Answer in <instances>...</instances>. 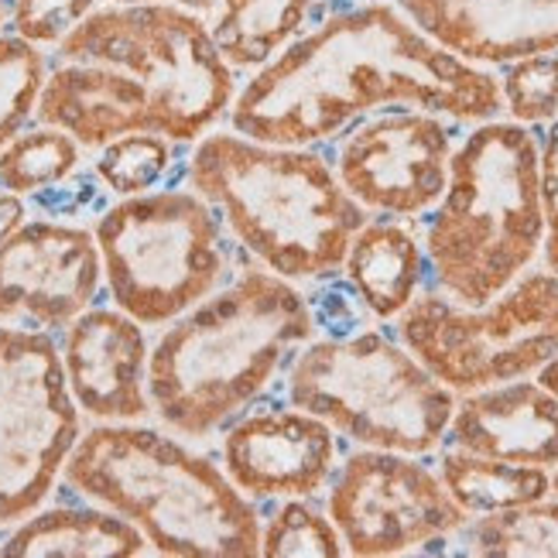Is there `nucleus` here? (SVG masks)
<instances>
[{
  "label": "nucleus",
  "mask_w": 558,
  "mask_h": 558,
  "mask_svg": "<svg viewBox=\"0 0 558 558\" xmlns=\"http://www.w3.org/2000/svg\"><path fill=\"white\" fill-rule=\"evenodd\" d=\"M148 538L100 504L89 507H38L17 521V527L0 542L4 558H131L141 555Z\"/></svg>",
  "instance_id": "obj_19"
},
{
  "label": "nucleus",
  "mask_w": 558,
  "mask_h": 558,
  "mask_svg": "<svg viewBox=\"0 0 558 558\" xmlns=\"http://www.w3.org/2000/svg\"><path fill=\"white\" fill-rule=\"evenodd\" d=\"M45 69L48 59L38 45H28L11 32L0 35V148L32 124Z\"/></svg>",
  "instance_id": "obj_24"
},
{
  "label": "nucleus",
  "mask_w": 558,
  "mask_h": 558,
  "mask_svg": "<svg viewBox=\"0 0 558 558\" xmlns=\"http://www.w3.org/2000/svg\"><path fill=\"white\" fill-rule=\"evenodd\" d=\"M391 107L480 124L500 117L504 100L490 69L449 56L395 0H363L326 14L281 48L227 113L233 131L254 141L312 148Z\"/></svg>",
  "instance_id": "obj_1"
},
{
  "label": "nucleus",
  "mask_w": 558,
  "mask_h": 558,
  "mask_svg": "<svg viewBox=\"0 0 558 558\" xmlns=\"http://www.w3.org/2000/svg\"><path fill=\"white\" fill-rule=\"evenodd\" d=\"M93 236L113 305L141 326L179 319L227 275L220 220L196 189L124 196L104 209Z\"/></svg>",
  "instance_id": "obj_8"
},
{
  "label": "nucleus",
  "mask_w": 558,
  "mask_h": 558,
  "mask_svg": "<svg viewBox=\"0 0 558 558\" xmlns=\"http://www.w3.org/2000/svg\"><path fill=\"white\" fill-rule=\"evenodd\" d=\"M110 4H175L185 11H196L203 17L216 11V0H110Z\"/></svg>",
  "instance_id": "obj_31"
},
{
  "label": "nucleus",
  "mask_w": 558,
  "mask_h": 558,
  "mask_svg": "<svg viewBox=\"0 0 558 558\" xmlns=\"http://www.w3.org/2000/svg\"><path fill=\"white\" fill-rule=\"evenodd\" d=\"M456 398L401 339L377 329L308 339L288 371V401L363 449H442Z\"/></svg>",
  "instance_id": "obj_7"
},
{
  "label": "nucleus",
  "mask_w": 558,
  "mask_h": 558,
  "mask_svg": "<svg viewBox=\"0 0 558 558\" xmlns=\"http://www.w3.org/2000/svg\"><path fill=\"white\" fill-rule=\"evenodd\" d=\"M83 161V148L65 131L35 124L21 128L4 148H0V189L14 196L52 189L65 182Z\"/></svg>",
  "instance_id": "obj_23"
},
{
  "label": "nucleus",
  "mask_w": 558,
  "mask_h": 558,
  "mask_svg": "<svg viewBox=\"0 0 558 558\" xmlns=\"http://www.w3.org/2000/svg\"><path fill=\"white\" fill-rule=\"evenodd\" d=\"M459 535V551L476 558H548L558 555V497L531 500L494 514H476Z\"/></svg>",
  "instance_id": "obj_22"
},
{
  "label": "nucleus",
  "mask_w": 558,
  "mask_h": 558,
  "mask_svg": "<svg viewBox=\"0 0 558 558\" xmlns=\"http://www.w3.org/2000/svg\"><path fill=\"white\" fill-rule=\"evenodd\" d=\"M315 336L302 291L275 271H247L172 319L148 353V401L185 439H206Z\"/></svg>",
  "instance_id": "obj_3"
},
{
  "label": "nucleus",
  "mask_w": 558,
  "mask_h": 558,
  "mask_svg": "<svg viewBox=\"0 0 558 558\" xmlns=\"http://www.w3.org/2000/svg\"><path fill=\"white\" fill-rule=\"evenodd\" d=\"M104 0H11L8 28L38 48H56Z\"/></svg>",
  "instance_id": "obj_28"
},
{
  "label": "nucleus",
  "mask_w": 558,
  "mask_h": 558,
  "mask_svg": "<svg viewBox=\"0 0 558 558\" xmlns=\"http://www.w3.org/2000/svg\"><path fill=\"white\" fill-rule=\"evenodd\" d=\"M260 555L268 558H291V555H312V558H339L347 555L343 538H339L329 514H319L302 497H288L260 531Z\"/></svg>",
  "instance_id": "obj_26"
},
{
  "label": "nucleus",
  "mask_w": 558,
  "mask_h": 558,
  "mask_svg": "<svg viewBox=\"0 0 558 558\" xmlns=\"http://www.w3.org/2000/svg\"><path fill=\"white\" fill-rule=\"evenodd\" d=\"M329 521L350 555L384 558L452 538L470 514L418 456L360 446L329 480Z\"/></svg>",
  "instance_id": "obj_11"
},
{
  "label": "nucleus",
  "mask_w": 558,
  "mask_h": 558,
  "mask_svg": "<svg viewBox=\"0 0 558 558\" xmlns=\"http://www.w3.org/2000/svg\"><path fill=\"white\" fill-rule=\"evenodd\" d=\"M398 339L456 395L535 377L558 350V275L527 268L487 305L425 288L398 315Z\"/></svg>",
  "instance_id": "obj_9"
},
{
  "label": "nucleus",
  "mask_w": 558,
  "mask_h": 558,
  "mask_svg": "<svg viewBox=\"0 0 558 558\" xmlns=\"http://www.w3.org/2000/svg\"><path fill=\"white\" fill-rule=\"evenodd\" d=\"M319 0H216L209 35L227 65L260 69L295 41Z\"/></svg>",
  "instance_id": "obj_20"
},
{
  "label": "nucleus",
  "mask_w": 558,
  "mask_h": 558,
  "mask_svg": "<svg viewBox=\"0 0 558 558\" xmlns=\"http://www.w3.org/2000/svg\"><path fill=\"white\" fill-rule=\"evenodd\" d=\"M236 96L203 14L175 4H100L48 62L35 124L100 151L124 134L199 141Z\"/></svg>",
  "instance_id": "obj_2"
},
{
  "label": "nucleus",
  "mask_w": 558,
  "mask_h": 558,
  "mask_svg": "<svg viewBox=\"0 0 558 558\" xmlns=\"http://www.w3.org/2000/svg\"><path fill=\"white\" fill-rule=\"evenodd\" d=\"M500 100L511 120L545 128L558 113V52H538L500 65Z\"/></svg>",
  "instance_id": "obj_27"
},
{
  "label": "nucleus",
  "mask_w": 558,
  "mask_h": 558,
  "mask_svg": "<svg viewBox=\"0 0 558 558\" xmlns=\"http://www.w3.org/2000/svg\"><path fill=\"white\" fill-rule=\"evenodd\" d=\"M551 470H555V473H551V494L558 497V463H555Z\"/></svg>",
  "instance_id": "obj_34"
},
{
  "label": "nucleus",
  "mask_w": 558,
  "mask_h": 558,
  "mask_svg": "<svg viewBox=\"0 0 558 558\" xmlns=\"http://www.w3.org/2000/svg\"><path fill=\"white\" fill-rule=\"evenodd\" d=\"M452 148L446 117L391 107L356 120L332 168L339 185L367 213L415 220L442 199Z\"/></svg>",
  "instance_id": "obj_12"
},
{
  "label": "nucleus",
  "mask_w": 558,
  "mask_h": 558,
  "mask_svg": "<svg viewBox=\"0 0 558 558\" xmlns=\"http://www.w3.org/2000/svg\"><path fill=\"white\" fill-rule=\"evenodd\" d=\"M223 466L244 497H312L336 473V432L295 404L254 411L227 432Z\"/></svg>",
  "instance_id": "obj_15"
},
{
  "label": "nucleus",
  "mask_w": 558,
  "mask_h": 558,
  "mask_svg": "<svg viewBox=\"0 0 558 558\" xmlns=\"http://www.w3.org/2000/svg\"><path fill=\"white\" fill-rule=\"evenodd\" d=\"M343 275L374 319H398L428 281L422 236L395 216H367L347 251Z\"/></svg>",
  "instance_id": "obj_18"
},
{
  "label": "nucleus",
  "mask_w": 558,
  "mask_h": 558,
  "mask_svg": "<svg viewBox=\"0 0 558 558\" xmlns=\"http://www.w3.org/2000/svg\"><path fill=\"white\" fill-rule=\"evenodd\" d=\"M538 134L518 120H480L456 144L442 199L428 209V281L459 305H487L542 257Z\"/></svg>",
  "instance_id": "obj_6"
},
{
  "label": "nucleus",
  "mask_w": 558,
  "mask_h": 558,
  "mask_svg": "<svg viewBox=\"0 0 558 558\" xmlns=\"http://www.w3.org/2000/svg\"><path fill=\"white\" fill-rule=\"evenodd\" d=\"M172 165V141L161 134H124L100 148L96 175L117 196H137L161 182Z\"/></svg>",
  "instance_id": "obj_25"
},
{
  "label": "nucleus",
  "mask_w": 558,
  "mask_h": 558,
  "mask_svg": "<svg viewBox=\"0 0 558 558\" xmlns=\"http://www.w3.org/2000/svg\"><path fill=\"white\" fill-rule=\"evenodd\" d=\"M449 56L480 69L558 52V0H395Z\"/></svg>",
  "instance_id": "obj_16"
},
{
  "label": "nucleus",
  "mask_w": 558,
  "mask_h": 558,
  "mask_svg": "<svg viewBox=\"0 0 558 558\" xmlns=\"http://www.w3.org/2000/svg\"><path fill=\"white\" fill-rule=\"evenodd\" d=\"M439 480L470 518L507 511V507L551 494V470L504 463V459L476 456L456 446H446L439 456Z\"/></svg>",
  "instance_id": "obj_21"
},
{
  "label": "nucleus",
  "mask_w": 558,
  "mask_h": 558,
  "mask_svg": "<svg viewBox=\"0 0 558 558\" xmlns=\"http://www.w3.org/2000/svg\"><path fill=\"white\" fill-rule=\"evenodd\" d=\"M446 442L504 463L551 470L558 463V398L535 377L459 395Z\"/></svg>",
  "instance_id": "obj_17"
},
{
  "label": "nucleus",
  "mask_w": 558,
  "mask_h": 558,
  "mask_svg": "<svg viewBox=\"0 0 558 558\" xmlns=\"http://www.w3.org/2000/svg\"><path fill=\"white\" fill-rule=\"evenodd\" d=\"M535 380L545 387L548 395H555V398H558V350H555V353L542 363V367L535 371Z\"/></svg>",
  "instance_id": "obj_32"
},
{
  "label": "nucleus",
  "mask_w": 558,
  "mask_h": 558,
  "mask_svg": "<svg viewBox=\"0 0 558 558\" xmlns=\"http://www.w3.org/2000/svg\"><path fill=\"white\" fill-rule=\"evenodd\" d=\"M189 182L223 213L236 244L288 281L343 271L353 236L371 216L319 151L240 131L203 137L189 161Z\"/></svg>",
  "instance_id": "obj_4"
},
{
  "label": "nucleus",
  "mask_w": 558,
  "mask_h": 558,
  "mask_svg": "<svg viewBox=\"0 0 558 558\" xmlns=\"http://www.w3.org/2000/svg\"><path fill=\"white\" fill-rule=\"evenodd\" d=\"M538 192L545 216L542 260L551 275H558V113L545 124V137L538 141Z\"/></svg>",
  "instance_id": "obj_29"
},
{
  "label": "nucleus",
  "mask_w": 558,
  "mask_h": 558,
  "mask_svg": "<svg viewBox=\"0 0 558 558\" xmlns=\"http://www.w3.org/2000/svg\"><path fill=\"white\" fill-rule=\"evenodd\" d=\"M24 216H28V209H24L21 196H14V192H4L0 189V240H4Z\"/></svg>",
  "instance_id": "obj_30"
},
{
  "label": "nucleus",
  "mask_w": 558,
  "mask_h": 558,
  "mask_svg": "<svg viewBox=\"0 0 558 558\" xmlns=\"http://www.w3.org/2000/svg\"><path fill=\"white\" fill-rule=\"evenodd\" d=\"M65 487L128 518L148 545L175 558L260 555L251 500L206 456L134 422H96L62 466Z\"/></svg>",
  "instance_id": "obj_5"
},
{
  "label": "nucleus",
  "mask_w": 558,
  "mask_h": 558,
  "mask_svg": "<svg viewBox=\"0 0 558 558\" xmlns=\"http://www.w3.org/2000/svg\"><path fill=\"white\" fill-rule=\"evenodd\" d=\"M52 332L0 326V527L52 497L83 435Z\"/></svg>",
  "instance_id": "obj_10"
},
{
  "label": "nucleus",
  "mask_w": 558,
  "mask_h": 558,
  "mask_svg": "<svg viewBox=\"0 0 558 558\" xmlns=\"http://www.w3.org/2000/svg\"><path fill=\"white\" fill-rule=\"evenodd\" d=\"M69 395L93 422L148 418V339L128 312L89 305L62 329Z\"/></svg>",
  "instance_id": "obj_14"
},
{
  "label": "nucleus",
  "mask_w": 558,
  "mask_h": 558,
  "mask_svg": "<svg viewBox=\"0 0 558 558\" xmlns=\"http://www.w3.org/2000/svg\"><path fill=\"white\" fill-rule=\"evenodd\" d=\"M8 17H11L8 0H0V35H4V28H8Z\"/></svg>",
  "instance_id": "obj_33"
},
{
  "label": "nucleus",
  "mask_w": 558,
  "mask_h": 558,
  "mask_svg": "<svg viewBox=\"0 0 558 558\" xmlns=\"http://www.w3.org/2000/svg\"><path fill=\"white\" fill-rule=\"evenodd\" d=\"M104 284V260L86 227L24 220L0 240V326L62 332Z\"/></svg>",
  "instance_id": "obj_13"
}]
</instances>
